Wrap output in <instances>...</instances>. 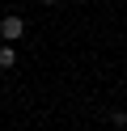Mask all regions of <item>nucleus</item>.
I'll return each mask as SVG.
<instances>
[{"mask_svg": "<svg viewBox=\"0 0 127 131\" xmlns=\"http://www.w3.org/2000/svg\"><path fill=\"white\" fill-rule=\"evenodd\" d=\"M21 34H25V21L17 17V13H8V17H0V38H4V42H17Z\"/></svg>", "mask_w": 127, "mask_h": 131, "instance_id": "nucleus-1", "label": "nucleus"}, {"mask_svg": "<svg viewBox=\"0 0 127 131\" xmlns=\"http://www.w3.org/2000/svg\"><path fill=\"white\" fill-rule=\"evenodd\" d=\"M0 68H17V51H13V47H0Z\"/></svg>", "mask_w": 127, "mask_h": 131, "instance_id": "nucleus-2", "label": "nucleus"}, {"mask_svg": "<svg viewBox=\"0 0 127 131\" xmlns=\"http://www.w3.org/2000/svg\"><path fill=\"white\" fill-rule=\"evenodd\" d=\"M38 4H59V0H38Z\"/></svg>", "mask_w": 127, "mask_h": 131, "instance_id": "nucleus-3", "label": "nucleus"}]
</instances>
